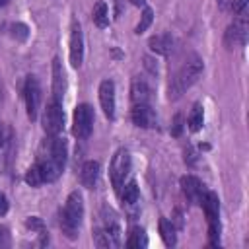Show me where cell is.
I'll return each instance as SVG.
<instances>
[{
	"mask_svg": "<svg viewBox=\"0 0 249 249\" xmlns=\"http://www.w3.org/2000/svg\"><path fill=\"white\" fill-rule=\"evenodd\" d=\"M23 99H25L27 117L31 121H35L37 119V113H39V105H41V86H39V80L35 76H27L25 78Z\"/></svg>",
	"mask_w": 249,
	"mask_h": 249,
	"instance_id": "obj_7",
	"label": "cell"
},
{
	"mask_svg": "<svg viewBox=\"0 0 249 249\" xmlns=\"http://www.w3.org/2000/svg\"><path fill=\"white\" fill-rule=\"evenodd\" d=\"M130 119L140 128H154L158 124V117H156V113L152 111V107L148 103L134 105L132 111H130Z\"/></svg>",
	"mask_w": 249,
	"mask_h": 249,
	"instance_id": "obj_9",
	"label": "cell"
},
{
	"mask_svg": "<svg viewBox=\"0 0 249 249\" xmlns=\"http://www.w3.org/2000/svg\"><path fill=\"white\" fill-rule=\"evenodd\" d=\"M152 97V89L144 78H134L130 84V99L134 105L138 103H148Z\"/></svg>",
	"mask_w": 249,
	"mask_h": 249,
	"instance_id": "obj_15",
	"label": "cell"
},
{
	"mask_svg": "<svg viewBox=\"0 0 249 249\" xmlns=\"http://www.w3.org/2000/svg\"><path fill=\"white\" fill-rule=\"evenodd\" d=\"M66 93V74L62 68V62L58 58L53 60V99L62 101Z\"/></svg>",
	"mask_w": 249,
	"mask_h": 249,
	"instance_id": "obj_12",
	"label": "cell"
},
{
	"mask_svg": "<svg viewBox=\"0 0 249 249\" xmlns=\"http://www.w3.org/2000/svg\"><path fill=\"white\" fill-rule=\"evenodd\" d=\"M8 2H10V0H0V8H2V6H6Z\"/></svg>",
	"mask_w": 249,
	"mask_h": 249,
	"instance_id": "obj_33",
	"label": "cell"
},
{
	"mask_svg": "<svg viewBox=\"0 0 249 249\" xmlns=\"http://www.w3.org/2000/svg\"><path fill=\"white\" fill-rule=\"evenodd\" d=\"M10 142H12V130L4 123H0V154L10 148Z\"/></svg>",
	"mask_w": 249,
	"mask_h": 249,
	"instance_id": "obj_24",
	"label": "cell"
},
{
	"mask_svg": "<svg viewBox=\"0 0 249 249\" xmlns=\"http://www.w3.org/2000/svg\"><path fill=\"white\" fill-rule=\"evenodd\" d=\"M25 226H27V228H31V230H35V231H39V233H43V231H45L43 220H41L39 216H29V218H27V222H25Z\"/></svg>",
	"mask_w": 249,
	"mask_h": 249,
	"instance_id": "obj_27",
	"label": "cell"
},
{
	"mask_svg": "<svg viewBox=\"0 0 249 249\" xmlns=\"http://www.w3.org/2000/svg\"><path fill=\"white\" fill-rule=\"evenodd\" d=\"M208 239L210 245H220V220L216 222H208Z\"/></svg>",
	"mask_w": 249,
	"mask_h": 249,
	"instance_id": "obj_25",
	"label": "cell"
},
{
	"mask_svg": "<svg viewBox=\"0 0 249 249\" xmlns=\"http://www.w3.org/2000/svg\"><path fill=\"white\" fill-rule=\"evenodd\" d=\"M25 183L31 185V187H39V185H43V177H41V171H39L37 163H33V165L25 171Z\"/></svg>",
	"mask_w": 249,
	"mask_h": 249,
	"instance_id": "obj_23",
	"label": "cell"
},
{
	"mask_svg": "<svg viewBox=\"0 0 249 249\" xmlns=\"http://www.w3.org/2000/svg\"><path fill=\"white\" fill-rule=\"evenodd\" d=\"M8 212V198L4 193H0V216H4Z\"/></svg>",
	"mask_w": 249,
	"mask_h": 249,
	"instance_id": "obj_30",
	"label": "cell"
},
{
	"mask_svg": "<svg viewBox=\"0 0 249 249\" xmlns=\"http://www.w3.org/2000/svg\"><path fill=\"white\" fill-rule=\"evenodd\" d=\"M148 245V237H146V231L142 228H132L128 231V237H126V247L130 249H144Z\"/></svg>",
	"mask_w": 249,
	"mask_h": 249,
	"instance_id": "obj_17",
	"label": "cell"
},
{
	"mask_svg": "<svg viewBox=\"0 0 249 249\" xmlns=\"http://www.w3.org/2000/svg\"><path fill=\"white\" fill-rule=\"evenodd\" d=\"M202 123H204V111H202V105L200 103H195L191 113H189V119H187V124L193 132L200 130L202 128Z\"/></svg>",
	"mask_w": 249,
	"mask_h": 249,
	"instance_id": "obj_19",
	"label": "cell"
},
{
	"mask_svg": "<svg viewBox=\"0 0 249 249\" xmlns=\"http://www.w3.org/2000/svg\"><path fill=\"white\" fill-rule=\"evenodd\" d=\"M160 233H161V239H163V243H165L167 247H173V245L177 243V235H175V226H173V222L161 218V220H160Z\"/></svg>",
	"mask_w": 249,
	"mask_h": 249,
	"instance_id": "obj_18",
	"label": "cell"
},
{
	"mask_svg": "<svg viewBox=\"0 0 249 249\" xmlns=\"http://www.w3.org/2000/svg\"><path fill=\"white\" fill-rule=\"evenodd\" d=\"M82 60H84V35L80 23L74 21L70 27V64L74 68H80Z\"/></svg>",
	"mask_w": 249,
	"mask_h": 249,
	"instance_id": "obj_8",
	"label": "cell"
},
{
	"mask_svg": "<svg viewBox=\"0 0 249 249\" xmlns=\"http://www.w3.org/2000/svg\"><path fill=\"white\" fill-rule=\"evenodd\" d=\"M181 189H183V195L187 196L189 202H200L202 195L206 193V187L200 179H196L195 175H185L181 177Z\"/></svg>",
	"mask_w": 249,
	"mask_h": 249,
	"instance_id": "obj_11",
	"label": "cell"
},
{
	"mask_svg": "<svg viewBox=\"0 0 249 249\" xmlns=\"http://www.w3.org/2000/svg\"><path fill=\"white\" fill-rule=\"evenodd\" d=\"M93 130V109L88 103H80L72 115V132L78 138H88Z\"/></svg>",
	"mask_w": 249,
	"mask_h": 249,
	"instance_id": "obj_5",
	"label": "cell"
},
{
	"mask_svg": "<svg viewBox=\"0 0 249 249\" xmlns=\"http://www.w3.org/2000/svg\"><path fill=\"white\" fill-rule=\"evenodd\" d=\"M43 128L49 136H58L64 128V111L62 101L51 99L43 111Z\"/></svg>",
	"mask_w": 249,
	"mask_h": 249,
	"instance_id": "obj_3",
	"label": "cell"
},
{
	"mask_svg": "<svg viewBox=\"0 0 249 249\" xmlns=\"http://www.w3.org/2000/svg\"><path fill=\"white\" fill-rule=\"evenodd\" d=\"M10 29H12V35H14L18 41H25V39H27V25H25V23H14Z\"/></svg>",
	"mask_w": 249,
	"mask_h": 249,
	"instance_id": "obj_26",
	"label": "cell"
},
{
	"mask_svg": "<svg viewBox=\"0 0 249 249\" xmlns=\"http://www.w3.org/2000/svg\"><path fill=\"white\" fill-rule=\"evenodd\" d=\"M230 8L231 12L237 16V14H243L245 8H247V0H230Z\"/></svg>",
	"mask_w": 249,
	"mask_h": 249,
	"instance_id": "obj_28",
	"label": "cell"
},
{
	"mask_svg": "<svg viewBox=\"0 0 249 249\" xmlns=\"http://www.w3.org/2000/svg\"><path fill=\"white\" fill-rule=\"evenodd\" d=\"M99 175H101V165L99 161H86L80 169V183L86 187V189H95L97 181H99Z\"/></svg>",
	"mask_w": 249,
	"mask_h": 249,
	"instance_id": "obj_13",
	"label": "cell"
},
{
	"mask_svg": "<svg viewBox=\"0 0 249 249\" xmlns=\"http://www.w3.org/2000/svg\"><path fill=\"white\" fill-rule=\"evenodd\" d=\"M130 171V154L126 148H119L111 160V167H109V175H111V183L117 191L123 189L124 179Z\"/></svg>",
	"mask_w": 249,
	"mask_h": 249,
	"instance_id": "obj_4",
	"label": "cell"
},
{
	"mask_svg": "<svg viewBox=\"0 0 249 249\" xmlns=\"http://www.w3.org/2000/svg\"><path fill=\"white\" fill-rule=\"evenodd\" d=\"M10 243V237H8V231L0 226V247H6Z\"/></svg>",
	"mask_w": 249,
	"mask_h": 249,
	"instance_id": "obj_31",
	"label": "cell"
},
{
	"mask_svg": "<svg viewBox=\"0 0 249 249\" xmlns=\"http://www.w3.org/2000/svg\"><path fill=\"white\" fill-rule=\"evenodd\" d=\"M202 70H204L202 58L191 56V58L171 76V80H169V89H167V91H169V99H179V97L200 78Z\"/></svg>",
	"mask_w": 249,
	"mask_h": 249,
	"instance_id": "obj_1",
	"label": "cell"
},
{
	"mask_svg": "<svg viewBox=\"0 0 249 249\" xmlns=\"http://www.w3.org/2000/svg\"><path fill=\"white\" fill-rule=\"evenodd\" d=\"M152 19H154V12H152L150 8H144V12H142V16H140V21H138L136 27H134V33H136V35L144 33V31L150 27Z\"/></svg>",
	"mask_w": 249,
	"mask_h": 249,
	"instance_id": "obj_22",
	"label": "cell"
},
{
	"mask_svg": "<svg viewBox=\"0 0 249 249\" xmlns=\"http://www.w3.org/2000/svg\"><path fill=\"white\" fill-rule=\"evenodd\" d=\"M181 130H183V117L181 115H175V119H173V134L175 136H179L181 134Z\"/></svg>",
	"mask_w": 249,
	"mask_h": 249,
	"instance_id": "obj_29",
	"label": "cell"
},
{
	"mask_svg": "<svg viewBox=\"0 0 249 249\" xmlns=\"http://www.w3.org/2000/svg\"><path fill=\"white\" fill-rule=\"evenodd\" d=\"M99 103L107 119H115V84L113 80H103L99 84Z\"/></svg>",
	"mask_w": 249,
	"mask_h": 249,
	"instance_id": "obj_10",
	"label": "cell"
},
{
	"mask_svg": "<svg viewBox=\"0 0 249 249\" xmlns=\"http://www.w3.org/2000/svg\"><path fill=\"white\" fill-rule=\"evenodd\" d=\"M130 2H132V4H134V6H144V4H146V2H144V0H130Z\"/></svg>",
	"mask_w": 249,
	"mask_h": 249,
	"instance_id": "obj_32",
	"label": "cell"
},
{
	"mask_svg": "<svg viewBox=\"0 0 249 249\" xmlns=\"http://www.w3.org/2000/svg\"><path fill=\"white\" fill-rule=\"evenodd\" d=\"M204 210V216L208 222H216L220 220V200H218V195L212 193V191H206L198 202Z\"/></svg>",
	"mask_w": 249,
	"mask_h": 249,
	"instance_id": "obj_14",
	"label": "cell"
},
{
	"mask_svg": "<svg viewBox=\"0 0 249 249\" xmlns=\"http://www.w3.org/2000/svg\"><path fill=\"white\" fill-rule=\"evenodd\" d=\"M245 39H247V18L243 12V14H237L233 23L228 25V29L224 33V45L228 49H237V47L245 45Z\"/></svg>",
	"mask_w": 249,
	"mask_h": 249,
	"instance_id": "obj_6",
	"label": "cell"
},
{
	"mask_svg": "<svg viewBox=\"0 0 249 249\" xmlns=\"http://www.w3.org/2000/svg\"><path fill=\"white\" fill-rule=\"evenodd\" d=\"M84 218V198L78 191H72L66 198V204L60 212V230L66 237L74 239L78 235V228Z\"/></svg>",
	"mask_w": 249,
	"mask_h": 249,
	"instance_id": "obj_2",
	"label": "cell"
},
{
	"mask_svg": "<svg viewBox=\"0 0 249 249\" xmlns=\"http://www.w3.org/2000/svg\"><path fill=\"white\" fill-rule=\"evenodd\" d=\"M91 18H93V23L97 27H107L109 23V10H107V4L105 2H97L93 6V12H91Z\"/></svg>",
	"mask_w": 249,
	"mask_h": 249,
	"instance_id": "obj_20",
	"label": "cell"
},
{
	"mask_svg": "<svg viewBox=\"0 0 249 249\" xmlns=\"http://www.w3.org/2000/svg\"><path fill=\"white\" fill-rule=\"evenodd\" d=\"M148 45H150V49L154 53H158L161 56H167L173 51V37L169 33H160V35H154Z\"/></svg>",
	"mask_w": 249,
	"mask_h": 249,
	"instance_id": "obj_16",
	"label": "cell"
},
{
	"mask_svg": "<svg viewBox=\"0 0 249 249\" xmlns=\"http://www.w3.org/2000/svg\"><path fill=\"white\" fill-rule=\"evenodd\" d=\"M121 198H123V202L128 204V206H134V204L138 202L140 191H138L136 181H128V183L124 185V189H123V193H121Z\"/></svg>",
	"mask_w": 249,
	"mask_h": 249,
	"instance_id": "obj_21",
	"label": "cell"
}]
</instances>
